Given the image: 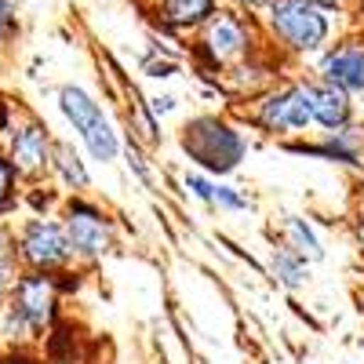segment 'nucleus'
Returning a JSON list of instances; mask_svg holds the SVG:
<instances>
[{
  "mask_svg": "<svg viewBox=\"0 0 364 364\" xmlns=\"http://www.w3.org/2000/svg\"><path fill=\"white\" fill-rule=\"evenodd\" d=\"M63 113L73 120V128L84 135V142L91 146V154H95L99 161H109L117 154V135L109 132V124L102 120L99 106L91 102L84 91H77V87L63 91Z\"/></svg>",
  "mask_w": 364,
  "mask_h": 364,
  "instance_id": "f257e3e1",
  "label": "nucleus"
},
{
  "mask_svg": "<svg viewBox=\"0 0 364 364\" xmlns=\"http://www.w3.org/2000/svg\"><path fill=\"white\" fill-rule=\"evenodd\" d=\"M273 26H277V33L291 48H302V51L317 48L328 33L324 15L310 4V0H281L277 11H273Z\"/></svg>",
  "mask_w": 364,
  "mask_h": 364,
  "instance_id": "f03ea898",
  "label": "nucleus"
},
{
  "mask_svg": "<svg viewBox=\"0 0 364 364\" xmlns=\"http://www.w3.org/2000/svg\"><path fill=\"white\" fill-rule=\"evenodd\" d=\"M186 149H190L200 164L223 171V168H233V164H237V157H240V139H237L230 128L215 124V120H197V124L190 128V135H186Z\"/></svg>",
  "mask_w": 364,
  "mask_h": 364,
  "instance_id": "7ed1b4c3",
  "label": "nucleus"
},
{
  "mask_svg": "<svg viewBox=\"0 0 364 364\" xmlns=\"http://www.w3.org/2000/svg\"><path fill=\"white\" fill-rule=\"evenodd\" d=\"M66 240H63V233H58V226H51V223H37V226H29V233H26V240H22V255L33 262V266H58L66 259Z\"/></svg>",
  "mask_w": 364,
  "mask_h": 364,
  "instance_id": "20e7f679",
  "label": "nucleus"
},
{
  "mask_svg": "<svg viewBox=\"0 0 364 364\" xmlns=\"http://www.w3.org/2000/svg\"><path fill=\"white\" fill-rule=\"evenodd\" d=\"M310 102H306V87H295V91H284V95L269 99L262 106V120L277 132H288V128H302L310 120Z\"/></svg>",
  "mask_w": 364,
  "mask_h": 364,
  "instance_id": "39448f33",
  "label": "nucleus"
},
{
  "mask_svg": "<svg viewBox=\"0 0 364 364\" xmlns=\"http://www.w3.org/2000/svg\"><path fill=\"white\" fill-rule=\"evenodd\" d=\"M51 302L55 291L44 277H29L18 284V317H26L29 324H44L51 317Z\"/></svg>",
  "mask_w": 364,
  "mask_h": 364,
  "instance_id": "423d86ee",
  "label": "nucleus"
},
{
  "mask_svg": "<svg viewBox=\"0 0 364 364\" xmlns=\"http://www.w3.org/2000/svg\"><path fill=\"white\" fill-rule=\"evenodd\" d=\"M324 73L339 87H364V48H339L324 58Z\"/></svg>",
  "mask_w": 364,
  "mask_h": 364,
  "instance_id": "0eeeda50",
  "label": "nucleus"
},
{
  "mask_svg": "<svg viewBox=\"0 0 364 364\" xmlns=\"http://www.w3.org/2000/svg\"><path fill=\"white\" fill-rule=\"evenodd\" d=\"M70 245L84 255H99L106 248V230L91 211H70Z\"/></svg>",
  "mask_w": 364,
  "mask_h": 364,
  "instance_id": "6e6552de",
  "label": "nucleus"
},
{
  "mask_svg": "<svg viewBox=\"0 0 364 364\" xmlns=\"http://www.w3.org/2000/svg\"><path fill=\"white\" fill-rule=\"evenodd\" d=\"M306 102H310V113L324 128H339L346 120V99H343V91H336V84L306 87Z\"/></svg>",
  "mask_w": 364,
  "mask_h": 364,
  "instance_id": "1a4fd4ad",
  "label": "nucleus"
},
{
  "mask_svg": "<svg viewBox=\"0 0 364 364\" xmlns=\"http://www.w3.org/2000/svg\"><path fill=\"white\" fill-rule=\"evenodd\" d=\"M11 161H15V168H22V171L44 168V161H48V139H44V132H41V128L18 132V135H15V146H11Z\"/></svg>",
  "mask_w": 364,
  "mask_h": 364,
  "instance_id": "9d476101",
  "label": "nucleus"
},
{
  "mask_svg": "<svg viewBox=\"0 0 364 364\" xmlns=\"http://www.w3.org/2000/svg\"><path fill=\"white\" fill-rule=\"evenodd\" d=\"M208 51L219 58V63H226V58L240 55V48H245V33H240V26L233 18H215L208 29V37H204Z\"/></svg>",
  "mask_w": 364,
  "mask_h": 364,
  "instance_id": "9b49d317",
  "label": "nucleus"
},
{
  "mask_svg": "<svg viewBox=\"0 0 364 364\" xmlns=\"http://www.w3.org/2000/svg\"><path fill=\"white\" fill-rule=\"evenodd\" d=\"M211 15V0H164V18L175 26H190Z\"/></svg>",
  "mask_w": 364,
  "mask_h": 364,
  "instance_id": "f8f14e48",
  "label": "nucleus"
},
{
  "mask_svg": "<svg viewBox=\"0 0 364 364\" xmlns=\"http://www.w3.org/2000/svg\"><path fill=\"white\" fill-rule=\"evenodd\" d=\"M288 233H291V245H295V252H302V255H310V259H317L321 255V248H317V237L302 226L299 219H291L288 223Z\"/></svg>",
  "mask_w": 364,
  "mask_h": 364,
  "instance_id": "ddd939ff",
  "label": "nucleus"
},
{
  "mask_svg": "<svg viewBox=\"0 0 364 364\" xmlns=\"http://www.w3.org/2000/svg\"><path fill=\"white\" fill-rule=\"evenodd\" d=\"M273 269L281 273V281H284V284H299V281H302V262L291 259L288 252H281L277 259H273Z\"/></svg>",
  "mask_w": 364,
  "mask_h": 364,
  "instance_id": "4468645a",
  "label": "nucleus"
},
{
  "mask_svg": "<svg viewBox=\"0 0 364 364\" xmlns=\"http://www.w3.org/2000/svg\"><path fill=\"white\" fill-rule=\"evenodd\" d=\"M58 168H63V175H66L70 182H77V186H84V182H87V175H84L80 161L70 154V149H58Z\"/></svg>",
  "mask_w": 364,
  "mask_h": 364,
  "instance_id": "2eb2a0df",
  "label": "nucleus"
},
{
  "mask_svg": "<svg viewBox=\"0 0 364 364\" xmlns=\"http://www.w3.org/2000/svg\"><path fill=\"white\" fill-rule=\"evenodd\" d=\"M8 186H11V171H8L4 161H0V204L8 200Z\"/></svg>",
  "mask_w": 364,
  "mask_h": 364,
  "instance_id": "dca6fc26",
  "label": "nucleus"
},
{
  "mask_svg": "<svg viewBox=\"0 0 364 364\" xmlns=\"http://www.w3.org/2000/svg\"><path fill=\"white\" fill-rule=\"evenodd\" d=\"M8 22H11V11H8V0H0V33L8 29Z\"/></svg>",
  "mask_w": 364,
  "mask_h": 364,
  "instance_id": "f3484780",
  "label": "nucleus"
},
{
  "mask_svg": "<svg viewBox=\"0 0 364 364\" xmlns=\"http://www.w3.org/2000/svg\"><path fill=\"white\" fill-rule=\"evenodd\" d=\"M4 259H8V237L0 233V262H4Z\"/></svg>",
  "mask_w": 364,
  "mask_h": 364,
  "instance_id": "a211bd4d",
  "label": "nucleus"
},
{
  "mask_svg": "<svg viewBox=\"0 0 364 364\" xmlns=\"http://www.w3.org/2000/svg\"><path fill=\"white\" fill-rule=\"evenodd\" d=\"M240 4H248V8H259V4H266V0H240Z\"/></svg>",
  "mask_w": 364,
  "mask_h": 364,
  "instance_id": "6ab92c4d",
  "label": "nucleus"
},
{
  "mask_svg": "<svg viewBox=\"0 0 364 364\" xmlns=\"http://www.w3.org/2000/svg\"><path fill=\"white\" fill-rule=\"evenodd\" d=\"M0 288H4V262H0Z\"/></svg>",
  "mask_w": 364,
  "mask_h": 364,
  "instance_id": "aec40b11",
  "label": "nucleus"
},
{
  "mask_svg": "<svg viewBox=\"0 0 364 364\" xmlns=\"http://www.w3.org/2000/svg\"><path fill=\"white\" fill-rule=\"evenodd\" d=\"M321 4H339V0H321Z\"/></svg>",
  "mask_w": 364,
  "mask_h": 364,
  "instance_id": "412c9836",
  "label": "nucleus"
}]
</instances>
